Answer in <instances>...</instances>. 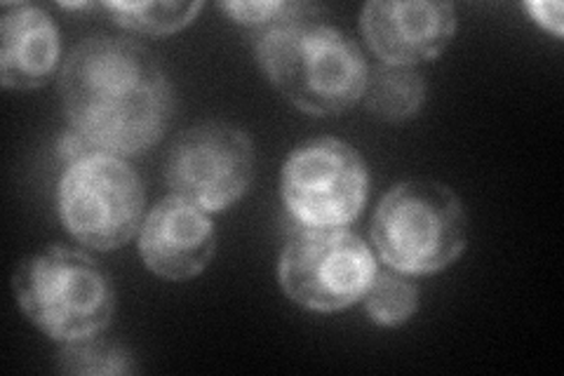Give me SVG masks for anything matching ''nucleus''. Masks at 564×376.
I'll use <instances>...</instances> for the list:
<instances>
[{"mask_svg": "<svg viewBox=\"0 0 564 376\" xmlns=\"http://www.w3.org/2000/svg\"><path fill=\"white\" fill-rule=\"evenodd\" d=\"M59 93L70 130L126 160L155 147L174 111L172 83L153 52L113 35H93L70 52Z\"/></svg>", "mask_w": 564, "mask_h": 376, "instance_id": "1", "label": "nucleus"}, {"mask_svg": "<svg viewBox=\"0 0 564 376\" xmlns=\"http://www.w3.org/2000/svg\"><path fill=\"white\" fill-rule=\"evenodd\" d=\"M362 99L375 118L408 122L419 116L426 101V80L414 66L381 62L377 68H369Z\"/></svg>", "mask_w": 564, "mask_h": 376, "instance_id": "12", "label": "nucleus"}, {"mask_svg": "<svg viewBox=\"0 0 564 376\" xmlns=\"http://www.w3.org/2000/svg\"><path fill=\"white\" fill-rule=\"evenodd\" d=\"M280 195L304 228H346L369 195V170L356 147L321 137L296 147L280 174Z\"/></svg>", "mask_w": 564, "mask_h": 376, "instance_id": "7", "label": "nucleus"}, {"mask_svg": "<svg viewBox=\"0 0 564 376\" xmlns=\"http://www.w3.org/2000/svg\"><path fill=\"white\" fill-rule=\"evenodd\" d=\"M372 243L381 261L402 276L445 271L468 245V217L458 195L429 179L388 191L372 219Z\"/></svg>", "mask_w": 564, "mask_h": 376, "instance_id": "4", "label": "nucleus"}, {"mask_svg": "<svg viewBox=\"0 0 564 376\" xmlns=\"http://www.w3.org/2000/svg\"><path fill=\"white\" fill-rule=\"evenodd\" d=\"M522 10L532 17V20L543 26L545 31L555 33L562 39L564 33V20H562V6L560 3H524Z\"/></svg>", "mask_w": 564, "mask_h": 376, "instance_id": "17", "label": "nucleus"}, {"mask_svg": "<svg viewBox=\"0 0 564 376\" xmlns=\"http://www.w3.org/2000/svg\"><path fill=\"white\" fill-rule=\"evenodd\" d=\"M17 307L55 342L101 334L116 313V290L85 253L52 245L20 261L12 276Z\"/></svg>", "mask_w": 564, "mask_h": 376, "instance_id": "3", "label": "nucleus"}, {"mask_svg": "<svg viewBox=\"0 0 564 376\" xmlns=\"http://www.w3.org/2000/svg\"><path fill=\"white\" fill-rule=\"evenodd\" d=\"M62 39L52 14L31 3L0 12V80L12 89H35L57 76Z\"/></svg>", "mask_w": 564, "mask_h": 376, "instance_id": "11", "label": "nucleus"}, {"mask_svg": "<svg viewBox=\"0 0 564 376\" xmlns=\"http://www.w3.org/2000/svg\"><path fill=\"white\" fill-rule=\"evenodd\" d=\"M57 205L64 228L80 245L111 253L139 233L147 191L126 158L93 149L66 163Z\"/></svg>", "mask_w": 564, "mask_h": 376, "instance_id": "5", "label": "nucleus"}, {"mask_svg": "<svg viewBox=\"0 0 564 376\" xmlns=\"http://www.w3.org/2000/svg\"><path fill=\"white\" fill-rule=\"evenodd\" d=\"M365 311L377 325L400 327L419 309L416 284L398 271H379L365 292Z\"/></svg>", "mask_w": 564, "mask_h": 376, "instance_id": "15", "label": "nucleus"}, {"mask_svg": "<svg viewBox=\"0 0 564 376\" xmlns=\"http://www.w3.org/2000/svg\"><path fill=\"white\" fill-rule=\"evenodd\" d=\"M290 3L285 0H259V3H219V8L231 17L234 22L245 24L250 29H261L288 10Z\"/></svg>", "mask_w": 564, "mask_h": 376, "instance_id": "16", "label": "nucleus"}, {"mask_svg": "<svg viewBox=\"0 0 564 376\" xmlns=\"http://www.w3.org/2000/svg\"><path fill=\"white\" fill-rule=\"evenodd\" d=\"M137 238L141 261L170 282L200 276L217 253V230L209 212L176 193L147 214Z\"/></svg>", "mask_w": 564, "mask_h": 376, "instance_id": "9", "label": "nucleus"}, {"mask_svg": "<svg viewBox=\"0 0 564 376\" xmlns=\"http://www.w3.org/2000/svg\"><path fill=\"white\" fill-rule=\"evenodd\" d=\"M360 29L383 64L416 66L447 50L456 33V10L431 0H372L362 8Z\"/></svg>", "mask_w": 564, "mask_h": 376, "instance_id": "10", "label": "nucleus"}, {"mask_svg": "<svg viewBox=\"0 0 564 376\" xmlns=\"http://www.w3.org/2000/svg\"><path fill=\"white\" fill-rule=\"evenodd\" d=\"M321 8L290 3L254 31V55L278 93L311 116H339L356 106L369 76L358 43L321 20Z\"/></svg>", "mask_w": 564, "mask_h": 376, "instance_id": "2", "label": "nucleus"}, {"mask_svg": "<svg viewBox=\"0 0 564 376\" xmlns=\"http://www.w3.org/2000/svg\"><path fill=\"white\" fill-rule=\"evenodd\" d=\"M379 273L372 247L348 228H299L282 247L278 282L296 307L337 313L360 301Z\"/></svg>", "mask_w": 564, "mask_h": 376, "instance_id": "6", "label": "nucleus"}, {"mask_svg": "<svg viewBox=\"0 0 564 376\" xmlns=\"http://www.w3.org/2000/svg\"><path fill=\"white\" fill-rule=\"evenodd\" d=\"M55 367L62 374L80 376H113L139 372V363L132 351L122 344L106 342L99 334L64 344L57 353Z\"/></svg>", "mask_w": 564, "mask_h": 376, "instance_id": "13", "label": "nucleus"}, {"mask_svg": "<svg viewBox=\"0 0 564 376\" xmlns=\"http://www.w3.org/2000/svg\"><path fill=\"white\" fill-rule=\"evenodd\" d=\"M163 170L176 195L205 212H221L252 189L257 153L250 135L238 125L209 120L172 141Z\"/></svg>", "mask_w": 564, "mask_h": 376, "instance_id": "8", "label": "nucleus"}, {"mask_svg": "<svg viewBox=\"0 0 564 376\" xmlns=\"http://www.w3.org/2000/svg\"><path fill=\"white\" fill-rule=\"evenodd\" d=\"M111 20L134 33L147 35H167L182 31L196 20L203 10V3H180V0H167V3H104Z\"/></svg>", "mask_w": 564, "mask_h": 376, "instance_id": "14", "label": "nucleus"}, {"mask_svg": "<svg viewBox=\"0 0 564 376\" xmlns=\"http://www.w3.org/2000/svg\"><path fill=\"white\" fill-rule=\"evenodd\" d=\"M62 8L66 10H95V3H62Z\"/></svg>", "mask_w": 564, "mask_h": 376, "instance_id": "18", "label": "nucleus"}]
</instances>
